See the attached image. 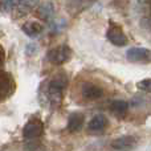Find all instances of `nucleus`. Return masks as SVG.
<instances>
[{
  "label": "nucleus",
  "mask_w": 151,
  "mask_h": 151,
  "mask_svg": "<svg viewBox=\"0 0 151 151\" xmlns=\"http://www.w3.org/2000/svg\"><path fill=\"white\" fill-rule=\"evenodd\" d=\"M83 126V114L81 113H72L68 119V129L70 131H78Z\"/></svg>",
  "instance_id": "9d476101"
},
{
  "label": "nucleus",
  "mask_w": 151,
  "mask_h": 151,
  "mask_svg": "<svg viewBox=\"0 0 151 151\" xmlns=\"http://www.w3.org/2000/svg\"><path fill=\"white\" fill-rule=\"evenodd\" d=\"M81 94L88 101H94V99H98L104 96V90L94 83H83Z\"/></svg>",
  "instance_id": "423d86ee"
},
{
  "label": "nucleus",
  "mask_w": 151,
  "mask_h": 151,
  "mask_svg": "<svg viewBox=\"0 0 151 151\" xmlns=\"http://www.w3.org/2000/svg\"><path fill=\"white\" fill-rule=\"evenodd\" d=\"M15 3H16V0H4V9H9Z\"/></svg>",
  "instance_id": "4468645a"
},
{
  "label": "nucleus",
  "mask_w": 151,
  "mask_h": 151,
  "mask_svg": "<svg viewBox=\"0 0 151 151\" xmlns=\"http://www.w3.org/2000/svg\"><path fill=\"white\" fill-rule=\"evenodd\" d=\"M109 126V119L107 117H105L104 114H98V115H94L93 118L90 119L88 125V129L93 133H99V131L105 130V129Z\"/></svg>",
  "instance_id": "0eeeda50"
},
{
  "label": "nucleus",
  "mask_w": 151,
  "mask_h": 151,
  "mask_svg": "<svg viewBox=\"0 0 151 151\" xmlns=\"http://www.w3.org/2000/svg\"><path fill=\"white\" fill-rule=\"evenodd\" d=\"M66 88V78L53 77L40 86V99L44 106H57L63 101L64 89Z\"/></svg>",
  "instance_id": "f257e3e1"
},
{
  "label": "nucleus",
  "mask_w": 151,
  "mask_h": 151,
  "mask_svg": "<svg viewBox=\"0 0 151 151\" xmlns=\"http://www.w3.org/2000/svg\"><path fill=\"white\" fill-rule=\"evenodd\" d=\"M137 88L146 93H151V78H145V80L137 82Z\"/></svg>",
  "instance_id": "ddd939ff"
},
{
  "label": "nucleus",
  "mask_w": 151,
  "mask_h": 151,
  "mask_svg": "<svg viewBox=\"0 0 151 151\" xmlns=\"http://www.w3.org/2000/svg\"><path fill=\"white\" fill-rule=\"evenodd\" d=\"M106 37L115 47H125L127 45V37H126L123 29L117 24H111L106 32Z\"/></svg>",
  "instance_id": "20e7f679"
},
{
  "label": "nucleus",
  "mask_w": 151,
  "mask_h": 151,
  "mask_svg": "<svg viewBox=\"0 0 151 151\" xmlns=\"http://www.w3.org/2000/svg\"><path fill=\"white\" fill-rule=\"evenodd\" d=\"M42 129L44 127H42L41 121L37 119V118H31L23 129V137L28 141L36 139L42 134Z\"/></svg>",
  "instance_id": "39448f33"
},
{
  "label": "nucleus",
  "mask_w": 151,
  "mask_h": 151,
  "mask_svg": "<svg viewBox=\"0 0 151 151\" xmlns=\"http://www.w3.org/2000/svg\"><path fill=\"white\" fill-rule=\"evenodd\" d=\"M129 104L126 101H122V99H118V101H114L111 104V109L114 113H118V114H123V113L127 110Z\"/></svg>",
  "instance_id": "f8f14e48"
},
{
  "label": "nucleus",
  "mask_w": 151,
  "mask_h": 151,
  "mask_svg": "<svg viewBox=\"0 0 151 151\" xmlns=\"http://www.w3.org/2000/svg\"><path fill=\"white\" fill-rule=\"evenodd\" d=\"M40 3V0H20L19 1V11L20 12H28L35 8Z\"/></svg>",
  "instance_id": "9b49d317"
},
{
  "label": "nucleus",
  "mask_w": 151,
  "mask_h": 151,
  "mask_svg": "<svg viewBox=\"0 0 151 151\" xmlns=\"http://www.w3.org/2000/svg\"><path fill=\"white\" fill-rule=\"evenodd\" d=\"M42 31H44V25L36 20L27 21L23 25V32L29 37H37Z\"/></svg>",
  "instance_id": "6e6552de"
},
{
  "label": "nucleus",
  "mask_w": 151,
  "mask_h": 151,
  "mask_svg": "<svg viewBox=\"0 0 151 151\" xmlns=\"http://www.w3.org/2000/svg\"><path fill=\"white\" fill-rule=\"evenodd\" d=\"M135 145H137V139L134 137L126 135V137H121V138L115 139L111 146L115 150H129V149H133Z\"/></svg>",
  "instance_id": "1a4fd4ad"
},
{
  "label": "nucleus",
  "mask_w": 151,
  "mask_h": 151,
  "mask_svg": "<svg viewBox=\"0 0 151 151\" xmlns=\"http://www.w3.org/2000/svg\"><path fill=\"white\" fill-rule=\"evenodd\" d=\"M126 58L134 64H149L151 63V50L139 47L130 48L126 52Z\"/></svg>",
  "instance_id": "7ed1b4c3"
},
{
  "label": "nucleus",
  "mask_w": 151,
  "mask_h": 151,
  "mask_svg": "<svg viewBox=\"0 0 151 151\" xmlns=\"http://www.w3.org/2000/svg\"><path fill=\"white\" fill-rule=\"evenodd\" d=\"M47 57H48V61H50L52 64L63 65L66 61L70 60L72 50L68 45H58V47H56V48H52V49L48 52Z\"/></svg>",
  "instance_id": "f03ea898"
}]
</instances>
